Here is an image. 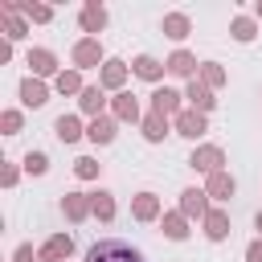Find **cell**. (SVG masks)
I'll list each match as a JSON object with an SVG mask.
<instances>
[{"instance_id": "cell-31", "label": "cell", "mask_w": 262, "mask_h": 262, "mask_svg": "<svg viewBox=\"0 0 262 262\" xmlns=\"http://www.w3.org/2000/svg\"><path fill=\"white\" fill-rule=\"evenodd\" d=\"M70 213H74V217H82V213H86V205H82L78 196H70Z\"/></svg>"}, {"instance_id": "cell-34", "label": "cell", "mask_w": 262, "mask_h": 262, "mask_svg": "<svg viewBox=\"0 0 262 262\" xmlns=\"http://www.w3.org/2000/svg\"><path fill=\"white\" fill-rule=\"evenodd\" d=\"M258 229H262V213H258Z\"/></svg>"}, {"instance_id": "cell-2", "label": "cell", "mask_w": 262, "mask_h": 262, "mask_svg": "<svg viewBox=\"0 0 262 262\" xmlns=\"http://www.w3.org/2000/svg\"><path fill=\"white\" fill-rule=\"evenodd\" d=\"M20 98H25V106H41V102H45V86L33 82V78L20 82Z\"/></svg>"}, {"instance_id": "cell-27", "label": "cell", "mask_w": 262, "mask_h": 262, "mask_svg": "<svg viewBox=\"0 0 262 262\" xmlns=\"http://www.w3.org/2000/svg\"><path fill=\"white\" fill-rule=\"evenodd\" d=\"M233 37H237V41H250V37H254V25H250V20H237V25H233Z\"/></svg>"}, {"instance_id": "cell-9", "label": "cell", "mask_w": 262, "mask_h": 262, "mask_svg": "<svg viewBox=\"0 0 262 262\" xmlns=\"http://www.w3.org/2000/svg\"><path fill=\"white\" fill-rule=\"evenodd\" d=\"M180 131H184V135H192V139H196V135H201V131H205V119H201V115H180Z\"/></svg>"}, {"instance_id": "cell-22", "label": "cell", "mask_w": 262, "mask_h": 262, "mask_svg": "<svg viewBox=\"0 0 262 262\" xmlns=\"http://www.w3.org/2000/svg\"><path fill=\"white\" fill-rule=\"evenodd\" d=\"M188 98H192V102H196V106H209V102H213V98H209V94H205V86H196V82H192V86H188Z\"/></svg>"}, {"instance_id": "cell-6", "label": "cell", "mask_w": 262, "mask_h": 262, "mask_svg": "<svg viewBox=\"0 0 262 262\" xmlns=\"http://www.w3.org/2000/svg\"><path fill=\"white\" fill-rule=\"evenodd\" d=\"M53 131H57V139H61V143H70V139H78V119L61 115V119L53 123Z\"/></svg>"}, {"instance_id": "cell-23", "label": "cell", "mask_w": 262, "mask_h": 262, "mask_svg": "<svg viewBox=\"0 0 262 262\" xmlns=\"http://www.w3.org/2000/svg\"><path fill=\"white\" fill-rule=\"evenodd\" d=\"M164 135V115H151L147 119V139H160Z\"/></svg>"}, {"instance_id": "cell-8", "label": "cell", "mask_w": 262, "mask_h": 262, "mask_svg": "<svg viewBox=\"0 0 262 262\" xmlns=\"http://www.w3.org/2000/svg\"><path fill=\"white\" fill-rule=\"evenodd\" d=\"M29 66H33L37 74H49V70H53V53H45V49H37V53H29Z\"/></svg>"}, {"instance_id": "cell-13", "label": "cell", "mask_w": 262, "mask_h": 262, "mask_svg": "<svg viewBox=\"0 0 262 262\" xmlns=\"http://www.w3.org/2000/svg\"><path fill=\"white\" fill-rule=\"evenodd\" d=\"M184 213H205V192L188 188V192H184Z\"/></svg>"}, {"instance_id": "cell-19", "label": "cell", "mask_w": 262, "mask_h": 262, "mask_svg": "<svg viewBox=\"0 0 262 262\" xmlns=\"http://www.w3.org/2000/svg\"><path fill=\"white\" fill-rule=\"evenodd\" d=\"M82 106L86 111H98L102 106V90H82Z\"/></svg>"}, {"instance_id": "cell-4", "label": "cell", "mask_w": 262, "mask_h": 262, "mask_svg": "<svg viewBox=\"0 0 262 262\" xmlns=\"http://www.w3.org/2000/svg\"><path fill=\"white\" fill-rule=\"evenodd\" d=\"M221 164V151L217 147H205V151H192V168H205V172H213Z\"/></svg>"}, {"instance_id": "cell-29", "label": "cell", "mask_w": 262, "mask_h": 262, "mask_svg": "<svg viewBox=\"0 0 262 262\" xmlns=\"http://www.w3.org/2000/svg\"><path fill=\"white\" fill-rule=\"evenodd\" d=\"M57 86H61V90H78V74H61Z\"/></svg>"}, {"instance_id": "cell-15", "label": "cell", "mask_w": 262, "mask_h": 262, "mask_svg": "<svg viewBox=\"0 0 262 262\" xmlns=\"http://www.w3.org/2000/svg\"><path fill=\"white\" fill-rule=\"evenodd\" d=\"M164 29H168V37H176V41H180V37H184V29H188V20H184V16H168V20H164Z\"/></svg>"}, {"instance_id": "cell-12", "label": "cell", "mask_w": 262, "mask_h": 262, "mask_svg": "<svg viewBox=\"0 0 262 262\" xmlns=\"http://www.w3.org/2000/svg\"><path fill=\"white\" fill-rule=\"evenodd\" d=\"M168 111H176V94L172 90H156V115H168Z\"/></svg>"}, {"instance_id": "cell-10", "label": "cell", "mask_w": 262, "mask_h": 262, "mask_svg": "<svg viewBox=\"0 0 262 262\" xmlns=\"http://www.w3.org/2000/svg\"><path fill=\"white\" fill-rule=\"evenodd\" d=\"M102 20H106V12H102V8H94V4L82 12V25H86L90 33H94V29H102Z\"/></svg>"}, {"instance_id": "cell-7", "label": "cell", "mask_w": 262, "mask_h": 262, "mask_svg": "<svg viewBox=\"0 0 262 262\" xmlns=\"http://www.w3.org/2000/svg\"><path fill=\"white\" fill-rule=\"evenodd\" d=\"M74 61H78V66H94V61H98V45H94V41H82V45L74 49Z\"/></svg>"}, {"instance_id": "cell-14", "label": "cell", "mask_w": 262, "mask_h": 262, "mask_svg": "<svg viewBox=\"0 0 262 262\" xmlns=\"http://www.w3.org/2000/svg\"><path fill=\"white\" fill-rule=\"evenodd\" d=\"M225 233H229V229H225V217H221V213H209V237L221 242Z\"/></svg>"}, {"instance_id": "cell-24", "label": "cell", "mask_w": 262, "mask_h": 262, "mask_svg": "<svg viewBox=\"0 0 262 262\" xmlns=\"http://www.w3.org/2000/svg\"><path fill=\"white\" fill-rule=\"evenodd\" d=\"M25 168H29V172H45V156H41V151H29V156H25Z\"/></svg>"}, {"instance_id": "cell-17", "label": "cell", "mask_w": 262, "mask_h": 262, "mask_svg": "<svg viewBox=\"0 0 262 262\" xmlns=\"http://www.w3.org/2000/svg\"><path fill=\"white\" fill-rule=\"evenodd\" d=\"M192 66H196V61H192V57H188V53H176V57H172V61H168V70H176V74H188V70H192Z\"/></svg>"}, {"instance_id": "cell-33", "label": "cell", "mask_w": 262, "mask_h": 262, "mask_svg": "<svg viewBox=\"0 0 262 262\" xmlns=\"http://www.w3.org/2000/svg\"><path fill=\"white\" fill-rule=\"evenodd\" d=\"M16 262H33V250H29V246H20V250H16Z\"/></svg>"}, {"instance_id": "cell-18", "label": "cell", "mask_w": 262, "mask_h": 262, "mask_svg": "<svg viewBox=\"0 0 262 262\" xmlns=\"http://www.w3.org/2000/svg\"><path fill=\"white\" fill-rule=\"evenodd\" d=\"M102 78H106V86H119V82H123V61H111Z\"/></svg>"}, {"instance_id": "cell-28", "label": "cell", "mask_w": 262, "mask_h": 262, "mask_svg": "<svg viewBox=\"0 0 262 262\" xmlns=\"http://www.w3.org/2000/svg\"><path fill=\"white\" fill-rule=\"evenodd\" d=\"M16 127H20V115H16V111H8V115H4V131H8V135H16Z\"/></svg>"}, {"instance_id": "cell-21", "label": "cell", "mask_w": 262, "mask_h": 262, "mask_svg": "<svg viewBox=\"0 0 262 262\" xmlns=\"http://www.w3.org/2000/svg\"><path fill=\"white\" fill-rule=\"evenodd\" d=\"M94 213H98V217H111V213H115V205H111V196H106V192H98V196H94Z\"/></svg>"}, {"instance_id": "cell-30", "label": "cell", "mask_w": 262, "mask_h": 262, "mask_svg": "<svg viewBox=\"0 0 262 262\" xmlns=\"http://www.w3.org/2000/svg\"><path fill=\"white\" fill-rule=\"evenodd\" d=\"M94 172H98L94 160H78V176H94Z\"/></svg>"}, {"instance_id": "cell-25", "label": "cell", "mask_w": 262, "mask_h": 262, "mask_svg": "<svg viewBox=\"0 0 262 262\" xmlns=\"http://www.w3.org/2000/svg\"><path fill=\"white\" fill-rule=\"evenodd\" d=\"M135 213H139V217H151V213H156V201H151V192H143V196H139Z\"/></svg>"}, {"instance_id": "cell-5", "label": "cell", "mask_w": 262, "mask_h": 262, "mask_svg": "<svg viewBox=\"0 0 262 262\" xmlns=\"http://www.w3.org/2000/svg\"><path fill=\"white\" fill-rule=\"evenodd\" d=\"M70 254V237H53L49 246H45V254H41V262H61Z\"/></svg>"}, {"instance_id": "cell-26", "label": "cell", "mask_w": 262, "mask_h": 262, "mask_svg": "<svg viewBox=\"0 0 262 262\" xmlns=\"http://www.w3.org/2000/svg\"><path fill=\"white\" fill-rule=\"evenodd\" d=\"M164 229H168V237H184V233H188L180 217H168V221H164Z\"/></svg>"}, {"instance_id": "cell-16", "label": "cell", "mask_w": 262, "mask_h": 262, "mask_svg": "<svg viewBox=\"0 0 262 262\" xmlns=\"http://www.w3.org/2000/svg\"><path fill=\"white\" fill-rule=\"evenodd\" d=\"M209 192H217V196H229V192H233V180L217 172V176H213V184H209Z\"/></svg>"}, {"instance_id": "cell-20", "label": "cell", "mask_w": 262, "mask_h": 262, "mask_svg": "<svg viewBox=\"0 0 262 262\" xmlns=\"http://www.w3.org/2000/svg\"><path fill=\"white\" fill-rule=\"evenodd\" d=\"M115 106H119V115H123V119H135V98H131V94H119V102H115Z\"/></svg>"}, {"instance_id": "cell-32", "label": "cell", "mask_w": 262, "mask_h": 262, "mask_svg": "<svg viewBox=\"0 0 262 262\" xmlns=\"http://www.w3.org/2000/svg\"><path fill=\"white\" fill-rule=\"evenodd\" d=\"M246 254H250V262H262V242H254V246H250Z\"/></svg>"}, {"instance_id": "cell-1", "label": "cell", "mask_w": 262, "mask_h": 262, "mask_svg": "<svg viewBox=\"0 0 262 262\" xmlns=\"http://www.w3.org/2000/svg\"><path fill=\"white\" fill-rule=\"evenodd\" d=\"M86 262H143V258H139V250H131L127 242L106 237V242H94V246H90Z\"/></svg>"}, {"instance_id": "cell-11", "label": "cell", "mask_w": 262, "mask_h": 262, "mask_svg": "<svg viewBox=\"0 0 262 262\" xmlns=\"http://www.w3.org/2000/svg\"><path fill=\"white\" fill-rule=\"evenodd\" d=\"M135 74L156 82V78H160V61H151V57H139V61H135Z\"/></svg>"}, {"instance_id": "cell-3", "label": "cell", "mask_w": 262, "mask_h": 262, "mask_svg": "<svg viewBox=\"0 0 262 262\" xmlns=\"http://www.w3.org/2000/svg\"><path fill=\"white\" fill-rule=\"evenodd\" d=\"M86 135H90L94 143H111V139H115V123H111V119H94Z\"/></svg>"}]
</instances>
